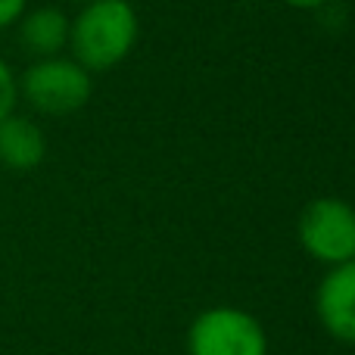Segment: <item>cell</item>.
I'll return each mask as SVG.
<instances>
[{
  "label": "cell",
  "mask_w": 355,
  "mask_h": 355,
  "mask_svg": "<svg viewBox=\"0 0 355 355\" xmlns=\"http://www.w3.org/2000/svg\"><path fill=\"white\" fill-rule=\"evenodd\" d=\"M281 3L293 6V10H318V6L331 3V0H281Z\"/></svg>",
  "instance_id": "30bf717a"
},
{
  "label": "cell",
  "mask_w": 355,
  "mask_h": 355,
  "mask_svg": "<svg viewBox=\"0 0 355 355\" xmlns=\"http://www.w3.org/2000/svg\"><path fill=\"white\" fill-rule=\"evenodd\" d=\"M300 243L315 262H355V209L340 196L312 200L300 215Z\"/></svg>",
  "instance_id": "277c9868"
},
{
  "label": "cell",
  "mask_w": 355,
  "mask_h": 355,
  "mask_svg": "<svg viewBox=\"0 0 355 355\" xmlns=\"http://www.w3.org/2000/svg\"><path fill=\"white\" fill-rule=\"evenodd\" d=\"M25 3H28V0H0V28L16 25L25 12Z\"/></svg>",
  "instance_id": "9c48e42d"
},
{
  "label": "cell",
  "mask_w": 355,
  "mask_h": 355,
  "mask_svg": "<svg viewBox=\"0 0 355 355\" xmlns=\"http://www.w3.org/2000/svg\"><path fill=\"white\" fill-rule=\"evenodd\" d=\"M94 81L81 62L69 56H44L35 60L19 78V97L44 116H69L91 100Z\"/></svg>",
  "instance_id": "7a4b0ae2"
},
{
  "label": "cell",
  "mask_w": 355,
  "mask_h": 355,
  "mask_svg": "<svg viewBox=\"0 0 355 355\" xmlns=\"http://www.w3.org/2000/svg\"><path fill=\"white\" fill-rule=\"evenodd\" d=\"M137 44V12L128 0H87L69 25L72 60L87 72L119 66Z\"/></svg>",
  "instance_id": "6da1fadb"
},
{
  "label": "cell",
  "mask_w": 355,
  "mask_h": 355,
  "mask_svg": "<svg viewBox=\"0 0 355 355\" xmlns=\"http://www.w3.org/2000/svg\"><path fill=\"white\" fill-rule=\"evenodd\" d=\"M16 100H19V78L12 75V69L0 60V119H6L16 110Z\"/></svg>",
  "instance_id": "ba28073f"
},
{
  "label": "cell",
  "mask_w": 355,
  "mask_h": 355,
  "mask_svg": "<svg viewBox=\"0 0 355 355\" xmlns=\"http://www.w3.org/2000/svg\"><path fill=\"white\" fill-rule=\"evenodd\" d=\"M19 44L31 56H60L62 47H69V25L72 19L60 6H37V10L22 12L19 19Z\"/></svg>",
  "instance_id": "52a82bcc"
},
{
  "label": "cell",
  "mask_w": 355,
  "mask_h": 355,
  "mask_svg": "<svg viewBox=\"0 0 355 355\" xmlns=\"http://www.w3.org/2000/svg\"><path fill=\"white\" fill-rule=\"evenodd\" d=\"M81 3H87V0H81Z\"/></svg>",
  "instance_id": "8fae6325"
},
{
  "label": "cell",
  "mask_w": 355,
  "mask_h": 355,
  "mask_svg": "<svg viewBox=\"0 0 355 355\" xmlns=\"http://www.w3.org/2000/svg\"><path fill=\"white\" fill-rule=\"evenodd\" d=\"M47 156V137L37 128V122L10 112L0 119V162L12 172H28L41 166Z\"/></svg>",
  "instance_id": "8992f818"
},
{
  "label": "cell",
  "mask_w": 355,
  "mask_h": 355,
  "mask_svg": "<svg viewBox=\"0 0 355 355\" xmlns=\"http://www.w3.org/2000/svg\"><path fill=\"white\" fill-rule=\"evenodd\" d=\"M315 312L334 340L355 343V262L327 268L315 293Z\"/></svg>",
  "instance_id": "5b68a950"
},
{
  "label": "cell",
  "mask_w": 355,
  "mask_h": 355,
  "mask_svg": "<svg viewBox=\"0 0 355 355\" xmlns=\"http://www.w3.org/2000/svg\"><path fill=\"white\" fill-rule=\"evenodd\" d=\"M187 355H268V334L243 309L212 306L187 327Z\"/></svg>",
  "instance_id": "3957f363"
}]
</instances>
